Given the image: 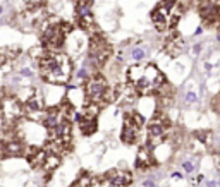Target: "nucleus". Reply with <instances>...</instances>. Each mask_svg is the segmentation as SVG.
I'll return each instance as SVG.
<instances>
[{
  "label": "nucleus",
  "mask_w": 220,
  "mask_h": 187,
  "mask_svg": "<svg viewBox=\"0 0 220 187\" xmlns=\"http://www.w3.org/2000/svg\"><path fill=\"white\" fill-rule=\"evenodd\" d=\"M206 187H218L217 180H206Z\"/></svg>",
  "instance_id": "nucleus-32"
},
{
  "label": "nucleus",
  "mask_w": 220,
  "mask_h": 187,
  "mask_svg": "<svg viewBox=\"0 0 220 187\" xmlns=\"http://www.w3.org/2000/svg\"><path fill=\"white\" fill-rule=\"evenodd\" d=\"M198 51H201V45H194V53H198Z\"/></svg>",
  "instance_id": "nucleus-36"
},
{
  "label": "nucleus",
  "mask_w": 220,
  "mask_h": 187,
  "mask_svg": "<svg viewBox=\"0 0 220 187\" xmlns=\"http://www.w3.org/2000/svg\"><path fill=\"white\" fill-rule=\"evenodd\" d=\"M208 148L217 154V156H220V132H212V137H210Z\"/></svg>",
  "instance_id": "nucleus-26"
},
{
  "label": "nucleus",
  "mask_w": 220,
  "mask_h": 187,
  "mask_svg": "<svg viewBox=\"0 0 220 187\" xmlns=\"http://www.w3.org/2000/svg\"><path fill=\"white\" fill-rule=\"evenodd\" d=\"M0 156H4V144L0 143Z\"/></svg>",
  "instance_id": "nucleus-38"
},
{
  "label": "nucleus",
  "mask_w": 220,
  "mask_h": 187,
  "mask_svg": "<svg viewBox=\"0 0 220 187\" xmlns=\"http://www.w3.org/2000/svg\"><path fill=\"white\" fill-rule=\"evenodd\" d=\"M0 12H2V7H0Z\"/></svg>",
  "instance_id": "nucleus-40"
},
{
  "label": "nucleus",
  "mask_w": 220,
  "mask_h": 187,
  "mask_svg": "<svg viewBox=\"0 0 220 187\" xmlns=\"http://www.w3.org/2000/svg\"><path fill=\"white\" fill-rule=\"evenodd\" d=\"M110 55H112V47H110V43H108L100 33L93 34V36L90 38V50H88V57H90L91 64H93L97 69H100V67H103L105 64H107Z\"/></svg>",
  "instance_id": "nucleus-6"
},
{
  "label": "nucleus",
  "mask_w": 220,
  "mask_h": 187,
  "mask_svg": "<svg viewBox=\"0 0 220 187\" xmlns=\"http://www.w3.org/2000/svg\"><path fill=\"white\" fill-rule=\"evenodd\" d=\"M179 4V0H160V5H164V7H167V9H174L175 5Z\"/></svg>",
  "instance_id": "nucleus-30"
},
{
  "label": "nucleus",
  "mask_w": 220,
  "mask_h": 187,
  "mask_svg": "<svg viewBox=\"0 0 220 187\" xmlns=\"http://www.w3.org/2000/svg\"><path fill=\"white\" fill-rule=\"evenodd\" d=\"M72 31V26L69 22L64 21H57L52 22L41 31V45L47 50H57L64 45L65 41V36Z\"/></svg>",
  "instance_id": "nucleus-4"
},
{
  "label": "nucleus",
  "mask_w": 220,
  "mask_h": 187,
  "mask_svg": "<svg viewBox=\"0 0 220 187\" xmlns=\"http://www.w3.org/2000/svg\"><path fill=\"white\" fill-rule=\"evenodd\" d=\"M24 108L29 112H41L45 108V100H43V95H41L40 89L33 88L29 91L26 101H24Z\"/></svg>",
  "instance_id": "nucleus-18"
},
{
  "label": "nucleus",
  "mask_w": 220,
  "mask_h": 187,
  "mask_svg": "<svg viewBox=\"0 0 220 187\" xmlns=\"http://www.w3.org/2000/svg\"><path fill=\"white\" fill-rule=\"evenodd\" d=\"M43 2L45 0H26L28 9H40V7H43Z\"/></svg>",
  "instance_id": "nucleus-29"
},
{
  "label": "nucleus",
  "mask_w": 220,
  "mask_h": 187,
  "mask_svg": "<svg viewBox=\"0 0 220 187\" xmlns=\"http://www.w3.org/2000/svg\"><path fill=\"white\" fill-rule=\"evenodd\" d=\"M143 185H145V187H155V182H153V180H145Z\"/></svg>",
  "instance_id": "nucleus-33"
},
{
  "label": "nucleus",
  "mask_w": 220,
  "mask_h": 187,
  "mask_svg": "<svg viewBox=\"0 0 220 187\" xmlns=\"http://www.w3.org/2000/svg\"><path fill=\"white\" fill-rule=\"evenodd\" d=\"M186 101L187 103H196L198 101V95L194 91H187L186 93Z\"/></svg>",
  "instance_id": "nucleus-31"
},
{
  "label": "nucleus",
  "mask_w": 220,
  "mask_h": 187,
  "mask_svg": "<svg viewBox=\"0 0 220 187\" xmlns=\"http://www.w3.org/2000/svg\"><path fill=\"white\" fill-rule=\"evenodd\" d=\"M47 153H48V151H47ZM60 160H62L60 154L48 153L47 154V160H45V165H43V170H45V172H53V170L60 165Z\"/></svg>",
  "instance_id": "nucleus-23"
},
{
  "label": "nucleus",
  "mask_w": 220,
  "mask_h": 187,
  "mask_svg": "<svg viewBox=\"0 0 220 187\" xmlns=\"http://www.w3.org/2000/svg\"><path fill=\"white\" fill-rule=\"evenodd\" d=\"M19 51H21L19 48H16V50H12V48H2L0 50V65H5L7 62L14 60L19 55Z\"/></svg>",
  "instance_id": "nucleus-25"
},
{
  "label": "nucleus",
  "mask_w": 220,
  "mask_h": 187,
  "mask_svg": "<svg viewBox=\"0 0 220 187\" xmlns=\"http://www.w3.org/2000/svg\"><path fill=\"white\" fill-rule=\"evenodd\" d=\"M170 14H172L170 9L164 7V5H160V4L153 9L151 22H153V26H155V29L160 31V33H164L165 29H170Z\"/></svg>",
  "instance_id": "nucleus-15"
},
{
  "label": "nucleus",
  "mask_w": 220,
  "mask_h": 187,
  "mask_svg": "<svg viewBox=\"0 0 220 187\" xmlns=\"http://www.w3.org/2000/svg\"><path fill=\"white\" fill-rule=\"evenodd\" d=\"M218 185H220V182H218Z\"/></svg>",
  "instance_id": "nucleus-41"
},
{
  "label": "nucleus",
  "mask_w": 220,
  "mask_h": 187,
  "mask_svg": "<svg viewBox=\"0 0 220 187\" xmlns=\"http://www.w3.org/2000/svg\"><path fill=\"white\" fill-rule=\"evenodd\" d=\"M50 132V139L57 141L64 151L72 148V124L69 120H62L53 131Z\"/></svg>",
  "instance_id": "nucleus-12"
},
{
  "label": "nucleus",
  "mask_w": 220,
  "mask_h": 187,
  "mask_svg": "<svg viewBox=\"0 0 220 187\" xmlns=\"http://www.w3.org/2000/svg\"><path fill=\"white\" fill-rule=\"evenodd\" d=\"M132 184V173L129 170L114 168L98 179V187H129Z\"/></svg>",
  "instance_id": "nucleus-10"
},
{
  "label": "nucleus",
  "mask_w": 220,
  "mask_h": 187,
  "mask_svg": "<svg viewBox=\"0 0 220 187\" xmlns=\"http://www.w3.org/2000/svg\"><path fill=\"white\" fill-rule=\"evenodd\" d=\"M198 14L208 28L220 24V7L217 0H198Z\"/></svg>",
  "instance_id": "nucleus-11"
},
{
  "label": "nucleus",
  "mask_w": 220,
  "mask_h": 187,
  "mask_svg": "<svg viewBox=\"0 0 220 187\" xmlns=\"http://www.w3.org/2000/svg\"><path fill=\"white\" fill-rule=\"evenodd\" d=\"M184 50H186L184 38L181 36L177 31H172V33L168 34V38L165 40V51H167V55L168 57H179Z\"/></svg>",
  "instance_id": "nucleus-16"
},
{
  "label": "nucleus",
  "mask_w": 220,
  "mask_h": 187,
  "mask_svg": "<svg viewBox=\"0 0 220 187\" xmlns=\"http://www.w3.org/2000/svg\"><path fill=\"white\" fill-rule=\"evenodd\" d=\"M78 24H79V28H81L83 31H86V33H90L91 36L98 33L97 21H95V17H93V12H91V14L79 16V17H78Z\"/></svg>",
  "instance_id": "nucleus-20"
},
{
  "label": "nucleus",
  "mask_w": 220,
  "mask_h": 187,
  "mask_svg": "<svg viewBox=\"0 0 220 187\" xmlns=\"http://www.w3.org/2000/svg\"><path fill=\"white\" fill-rule=\"evenodd\" d=\"M95 185H98V179H97V184H95L93 177H91L88 172H84V173H81L74 182H72L71 187H95Z\"/></svg>",
  "instance_id": "nucleus-22"
},
{
  "label": "nucleus",
  "mask_w": 220,
  "mask_h": 187,
  "mask_svg": "<svg viewBox=\"0 0 220 187\" xmlns=\"http://www.w3.org/2000/svg\"><path fill=\"white\" fill-rule=\"evenodd\" d=\"M0 118H2V117H0Z\"/></svg>",
  "instance_id": "nucleus-42"
},
{
  "label": "nucleus",
  "mask_w": 220,
  "mask_h": 187,
  "mask_svg": "<svg viewBox=\"0 0 220 187\" xmlns=\"http://www.w3.org/2000/svg\"><path fill=\"white\" fill-rule=\"evenodd\" d=\"M201 33H203V26H200V28L196 29V33H194V34H196V36H200Z\"/></svg>",
  "instance_id": "nucleus-35"
},
{
  "label": "nucleus",
  "mask_w": 220,
  "mask_h": 187,
  "mask_svg": "<svg viewBox=\"0 0 220 187\" xmlns=\"http://www.w3.org/2000/svg\"><path fill=\"white\" fill-rule=\"evenodd\" d=\"M91 9H93V0H78L76 2V17L91 14Z\"/></svg>",
  "instance_id": "nucleus-24"
},
{
  "label": "nucleus",
  "mask_w": 220,
  "mask_h": 187,
  "mask_svg": "<svg viewBox=\"0 0 220 187\" xmlns=\"http://www.w3.org/2000/svg\"><path fill=\"white\" fill-rule=\"evenodd\" d=\"M62 120H64V117H62V114H60V106L48 108V110L45 112V115H43V118H41L43 125H45L48 131H53Z\"/></svg>",
  "instance_id": "nucleus-19"
},
{
  "label": "nucleus",
  "mask_w": 220,
  "mask_h": 187,
  "mask_svg": "<svg viewBox=\"0 0 220 187\" xmlns=\"http://www.w3.org/2000/svg\"><path fill=\"white\" fill-rule=\"evenodd\" d=\"M145 48H141V47H136L134 50H132V60H136V62H139V60H143L145 59Z\"/></svg>",
  "instance_id": "nucleus-28"
},
{
  "label": "nucleus",
  "mask_w": 220,
  "mask_h": 187,
  "mask_svg": "<svg viewBox=\"0 0 220 187\" xmlns=\"http://www.w3.org/2000/svg\"><path fill=\"white\" fill-rule=\"evenodd\" d=\"M84 95L88 103H93V105H98L100 108H103L105 105L114 100V91L108 86V81L105 79L101 74H95L88 79L84 88Z\"/></svg>",
  "instance_id": "nucleus-3"
},
{
  "label": "nucleus",
  "mask_w": 220,
  "mask_h": 187,
  "mask_svg": "<svg viewBox=\"0 0 220 187\" xmlns=\"http://www.w3.org/2000/svg\"><path fill=\"white\" fill-rule=\"evenodd\" d=\"M218 170H220V156H218Z\"/></svg>",
  "instance_id": "nucleus-39"
},
{
  "label": "nucleus",
  "mask_w": 220,
  "mask_h": 187,
  "mask_svg": "<svg viewBox=\"0 0 220 187\" xmlns=\"http://www.w3.org/2000/svg\"><path fill=\"white\" fill-rule=\"evenodd\" d=\"M143 125H145V117L139 112H127L124 114V124L122 132H120V141L124 144H134L139 137Z\"/></svg>",
  "instance_id": "nucleus-7"
},
{
  "label": "nucleus",
  "mask_w": 220,
  "mask_h": 187,
  "mask_svg": "<svg viewBox=\"0 0 220 187\" xmlns=\"http://www.w3.org/2000/svg\"><path fill=\"white\" fill-rule=\"evenodd\" d=\"M157 165V158L153 154V148L145 144V146L139 148L138 154H136V162H134V167L136 170H141V172H146V170L153 168Z\"/></svg>",
  "instance_id": "nucleus-14"
},
{
  "label": "nucleus",
  "mask_w": 220,
  "mask_h": 187,
  "mask_svg": "<svg viewBox=\"0 0 220 187\" xmlns=\"http://www.w3.org/2000/svg\"><path fill=\"white\" fill-rule=\"evenodd\" d=\"M127 79L136 88L139 96L158 95L162 91V88L167 84L164 72L155 64H150V62L131 65L129 70H127Z\"/></svg>",
  "instance_id": "nucleus-1"
},
{
  "label": "nucleus",
  "mask_w": 220,
  "mask_h": 187,
  "mask_svg": "<svg viewBox=\"0 0 220 187\" xmlns=\"http://www.w3.org/2000/svg\"><path fill=\"white\" fill-rule=\"evenodd\" d=\"M146 132H148V146H151V148L158 146V144H162L170 136V132H172L170 120L164 114H157L150 120Z\"/></svg>",
  "instance_id": "nucleus-5"
},
{
  "label": "nucleus",
  "mask_w": 220,
  "mask_h": 187,
  "mask_svg": "<svg viewBox=\"0 0 220 187\" xmlns=\"http://www.w3.org/2000/svg\"><path fill=\"white\" fill-rule=\"evenodd\" d=\"M47 149H34L33 153L28 156V162L33 168L38 170H43V165H45V160H47Z\"/></svg>",
  "instance_id": "nucleus-21"
},
{
  "label": "nucleus",
  "mask_w": 220,
  "mask_h": 187,
  "mask_svg": "<svg viewBox=\"0 0 220 187\" xmlns=\"http://www.w3.org/2000/svg\"><path fill=\"white\" fill-rule=\"evenodd\" d=\"M172 177H174V179H181V177H182V173H179V172H175V173H172Z\"/></svg>",
  "instance_id": "nucleus-37"
},
{
  "label": "nucleus",
  "mask_w": 220,
  "mask_h": 187,
  "mask_svg": "<svg viewBox=\"0 0 220 187\" xmlns=\"http://www.w3.org/2000/svg\"><path fill=\"white\" fill-rule=\"evenodd\" d=\"M182 172L187 173V175H191V173L196 172V160L194 158H187V160H184L182 162Z\"/></svg>",
  "instance_id": "nucleus-27"
},
{
  "label": "nucleus",
  "mask_w": 220,
  "mask_h": 187,
  "mask_svg": "<svg viewBox=\"0 0 220 187\" xmlns=\"http://www.w3.org/2000/svg\"><path fill=\"white\" fill-rule=\"evenodd\" d=\"M26 114V108H24V103L19 101L14 96H5V98L0 100V117L2 120H5L7 124H16L17 120L24 117Z\"/></svg>",
  "instance_id": "nucleus-8"
},
{
  "label": "nucleus",
  "mask_w": 220,
  "mask_h": 187,
  "mask_svg": "<svg viewBox=\"0 0 220 187\" xmlns=\"http://www.w3.org/2000/svg\"><path fill=\"white\" fill-rule=\"evenodd\" d=\"M203 179H205V177H203V175H201V173H200V175H196V179H194V180H193V182H194V185H196V184H198V182H203Z\"/></svg>",
  "instance_id": "nucleus-34"
},
{
  "label": "nucleus",
  "mask_w": 220,
  "mask_h": 187,
  "mask_svg": "<svg viewBox=\"0 0 220 187\" xmlns=\"http://www.w3.org/2000/svg\"><path fill=\"white\" fill-rule=\"evenodd\" d=\"M139 93L136 91V88L131 84L129 81L124 82V84H119L115 89H114V101L117 105H131L138 100Z\"/></svg>",
  "instance_id": "nucleus-13"
},
{
  "label": "nucleus",
  "mask_w": 220,
  "mask_h": 187,
  "mask_svg": "<svg viewBox=\"0 0 220 187\" xmlns=\"http://www.w3.org/2000/svg\"><path fill=\"white\" fill-rule=\"evenodd\" d=\"M40 76L50 84H67L72 76V60L65 53H48L40 59Z\"/></svg>",
  "instance_id": "nucleus-2"
},
{
  "label": "nucleus",
  "mask_w": 220,
  "mask_h": 187,
  "mask_svg": "<svg viewBox=\"0 0 220 187\" xmlns=\"http://www.w3.org/2000/svg\"><path fill=\"white\" fill-rule=\"evenodd\" d=\"M98 114H100V106L93 105V103H86L83 114L76 115L83 136H91V134L97 132V129H98Z\"/></svg>",
  "instance_id": "nucleus-9"
},
{
  "label": "nucleus",
  "mask_w": 220,
  "mask_h": 187,
  "mask_svg": "<svg viewBox=\"0 0 220 187\" xmlns=\"http://www.w3.org/2000/svg\"><path fill=\"white\" fill-rule=\"evenodd\" d=\"M4 156H23L24 154V143L19 137H7V139L4 141Z\"/></svg>",
  "instance_id": "nucleus-17"
}]
</instances>
